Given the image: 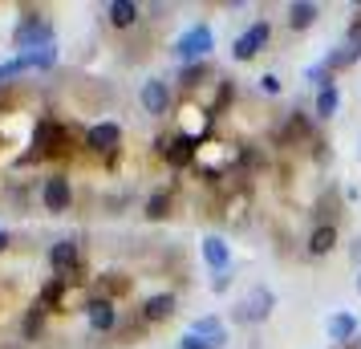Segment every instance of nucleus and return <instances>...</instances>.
<instances>
[{
    "mask_svg": "<svg viewBox=\"0 0 361 349\" xmlns=\"http://www.w3.org/2000/svg\"><path fill=\"white\" fill-rule=\"evenodd\" d=\"M268 37H272V25H268V20L247 25L244 33L235 37V45H231V57H235V61H252V57H260V53L268 49Z\"/></svg>",
    "mask_w": 361,
    "mask_h": 349,
    "instance_id": "obj_1",
    "label": "nucleus"
},
{
    "mask_svg": "<svg viewBox=\"0 0 361 349\" xmlns=\"http://www.w3.org/2000/svg\"><path fill=\"white\" fill-rule=\"evenodd\" d=\"M49 264H53V272H57L61 281L82 276V248H78V240H57V244L49 248Z\"/></svg>",
    "mask_w": 361,
    "mask_h": 349,
    "instance_id": "obj_2",
    "label": "nucleus"
},
{
    "mask_svg": "<svg viewBox=\"0 0 361 349\" xmlns=\"http://www.w3.org/2000/svg\"><path fill=\"white\" fill-rule=\"evenodd\" d=\"M49 45H53V25H49V20H41L37 13L20 20V29H17V49H20V53H29V49H49Z\"/></svg>",
    "mask_w": 361,
    "mask_h": 349,
    "instance_id": "obj_3",
    "label": "nucleus"
},
{
    "mask_svg": "<svg viewBox=\"0 0 361 349\" xmlns=\"http://www.w3.org/2000/svg\"><path fill=\"white\" fill-rule=\"evenodd\" d=\"M175 49H179V57H187V66H191V61H203V57L215 49V37H212L207 25H191V29L179 37V45H175Z\"/></svg>",
    "mask_w": 361,
    "mask_h": 349,
    "instance_id": "obj_4",
    "label": "nucleus"
},
{
    "mask_svg": "<svg viewBox=\"0 0 361 349\" xmlns=\"http://www.w3.org/2000/svg\"><path fill=\"white\" fill-rule=\"evenodd\" d=\"M41 203H45V212L49 216H61L73 207V183H69L66 175H49L45 187H41Z\"/></svg>",
    "mask_w": 361,
    "mask_h": 349,
    "instance_id": "obj_5",
    "label": "nucleus"
},
{
    "mask_svg": "<svg viewBox=\"0 0 361 349\" xmlns=\"http://www.w3.org/2000/svg\"><path fill=\"white\" fill-rule=\"evenodd\" d=\"M69 142V130L61 126V122H53V118H45V122H37L33 130V159H41V154H57V150H66Z\"/></svg>",
    "mask_w": 361,
    "mask_h": 349,
    "instance_id": "obj_6",
    "label": "nucleus"
},
{
    "mask_svg": "<svg viewBox=\"0 0 361 349\" xmlns=\"http://www.w3.org/2000/svg\"><path fill=\"white\" fill-rule=\"evenodd\" d=\"M272 305H276L272 288H268V284H256V288L247 293V300L240 305V309H235V321H268Z\"/></svg>",
    "mask_w": 361,
    "mask_h": 349,
    "instance_id": "obj_7",
    "label": "nucleus"
},
{
    "mask_svg": "<svg viewBox=\"0 0 361 349\" xmlns=\"http://www.w3.org/2000/svg\"><path fill=\"white\" fill-rule=\"evenodd\" d=\"M85 147L98 150V154H118V147H122V126L118 122H94L85 130Z\"/></svg>",
    "mask_w": 361,
    "mask_h": 349,
    "instance_id": "obj_8",
    "label": "nucleus"
},
{
    "mask_svg": "<svg viewBox=\"0 0 361 349\" xmlns=\"http://www.w3.org/2000/svg\"><path fill=\"white\" fill-rule=\"evenodd\" d=\"M85 317H90V329L94 333H114L118 329V309L110 297H94L85 305Z\"/></svg>",
    "mask_w": 361,
    "mask_h": 349,
    "instance_id": "obj_9",
    "label": "nucleus"
},
{
    "mask_svg": "<svg viewBox=\"0 0 361 349\" xmlns=\"http://www.w3.org/2000/svg\"><path fill=\"white\" fill-rule=\"evenodd\" d=\"M138 102H142V110H147L150 118H159L171 110V85L159 82V78H150V82H142V94H138Z\"/></svg>",
    "mask_w": 361,
    "mask_h": 349,
    "instance_id": "obj_10",
    "label": "nucleus"
},
{
    "mask_svg": "<svg viewBox=\"0 0 361 349\" xmlns=\"http://www.w3.org/2000/svg\"><path fill=\"white\" fill-rule=\"evenodd\" d=\"M163 159H166L171 166H175V171H187V166H191V163L199 159V142H195V138H187V134H175Z\"/></svg>",
    "mask_w": 361,
    "mask_h": 349,
    "instance_id": "obj_11",
    "label": "nucleus"
},
{
    "mask_svg": "<svg viewBox=\"0 0 361 349\" xmlns=\"http://www.w3.org/2000/svg\"><path fill=\"white\" fill-rule=\"evenodd\" d=\"M175 309H179L175 293H154V297H147V305H142V321H147V325H163V321L175 317Z\"/></svg>",
    "mask_w": 361,
    "mask_h": 349,
    "instance_id": "obj_12",
    "label": "nucleus"
},
{
    "mask_svg": "<svg viewBox=\"0 0 361 349\" xmlns=\"http://www.w3.org/2000/svg\"><path fill=\"white\" fill-rule=\"evenodd\" d=\"M203 260H207V268H212L215 276H219V272H228V268H231L228 240H224V235H207V240H203Z\"/></svg>",
    "mask_w": 361,
    "mask_h": 349,
    "instance_id": "obj_13",
    "label": "nucleus"
},
{
    "mask_svg": "<svg viewBox=\"0 0 361 349\" xmlns=\"http://www.w3.org/2000/svg\"><path fill=\"white\" fill-rule=\"evenodd\" d=\"M317 17H321V4H312V0H293L288 4V29H296V33L312 29Z\"/></svg>",
    "mask_w": 361,
    "mask_h": 349,
    "instance_id": "obj_14",
    "label": "nucleus"
},
{
    "mask_svg": "<svg viewBox=\"0 0 361 349\" xmlns=\"http://www.w3.org/2000/svg\"><path fill=\"white\" fill-rule=\"evenodd\" d=\"M309 256H329V252L337 248V224H317L309 232Z\"/></svg>",
    "mask_w": 361,
    "mask_h": 349,
    "instance_id": "obj_15",
    "label": "nucleus"
},
{
    "mask_svg": "<svg viewBox=\"0 0 361 349\" xmlns=\"http://www.w3.org/2000/svg\"><path fill=\"white\" fill-rule=\"evenodd\" d=\"M325 329H329V337H333V341L349 345V341L357 337V317H353V313H333Z\"/></svg>",
    "mask_w": 361,
    "mask_h": 349,
    "instance_id": "obj_16",
    "label": "nucleus"
},
{
    "mask_svg": "<svg viewBox=\"0 0 361 349\" xmlns=\"http://www.w3.org/2000/svg\"><path fill=\"white\" fill-rule=\"evenodd\" d=\"M138 13H142V8H138L134 0H114V4H110V25H114V29H134V25H138Z\"/></svg>",
    "mask_w": 361,
    "mask_h": 349,
    "instance_id": "obj_17",
    "label": "nucleus"
},
{
    "mask_svg": "<svg viewBox=\"0 0 361 349\" xmlns=\"http://www.w3.org/2000/svg\"><path fill=\"white\" fill-rule=\"evenodd\" d=\"M20 333H25V341H37V337L45 333V309H41V300H37L33 309L25 313V321H20Z\"/></svg>",
    "mask_w": 361,
    "mask_h": 349,
    "instance_id": "obj_18",
    "label": "nucleus"
},
{
    "mask_svg": "<svg viewBox=\"0 0 361 349\" xmlns=\"http://www.w3.org/2000/svg\"><path fill=\"white\" fill-rule=\"evenodd\" d=\"M337 106H341L337 85H321V90H317V114H321V118H333V114H337Z\"/></svg>",
    "mask_w": 361,
    "mask_h": 349,
    "instance_id": "obj_19",
    "label": "nucleus"
},
{
    "mask_svg": "<svg viewBox=\"0 0 361 349\" xmlns=\"http://www.w3.org/2000/svg\"><path fill=\"white\" fill-rule=\"evenodd\" d=\"M212 73V66L207 61H191V66H183L179 69V82H183V90H195V85H203V78Z\"/></svg>",
    "mask_w": 361,
    "mask_h": 349,
    "instance_id": "obj_20",
    "label": "nucleus"
},
{
    "mask_svg": "<svg viewBox=\"0 0 361 349\" xmlns=\"http://www.w3.org/2000/svg\"><path fill=\"white\" fill-rule=\"evenodd\" d=\"M187 333H199V337H212V341H228L224 337V325L215 321V317H199V321H191V329Z\"/></svg>",
    "mask_w": 361,
    "mask_h": 349,
    "instance_id": "obj_21",
    "label": "nucleus"
},
{
    "mask_svg": "<svg viewBox=\"0 0 361 349\" xmlns=\"http://www.w3.org/2000/svg\"><path fill=\"white\" fill-rule=\"evenodd\" d=\"M171 216V191H154L147 200V219H166Z\"/></svg>",
    "mask_w": 361,
    "mask_h": 349,
    "instance_id": "obj_22",
    "label": "nucleus"
},
{
    "mask_svg": "<svg viewBox=\"0 0 361 349\" xmlns=\"http://www.w3.org/2000/svg\"><path fill=\"white\" fill-rule=\"evenodd\" d=\"M66 284L69 281H61V276H53V281L45 284V293H41V309H45V313H49L57 300H66Z\"/></svg>",
    "mask_w": 361,
    "mask_h": 349,
    "instance_id": "obj_23",
    "label": "nucleus"
},
{
    "mask_svg": "<svg viewBox=\"0 0 361 349\" xmlns=\"http://www.w3.org/2000/svg\"><path fill=\"white\" fill-rule=\"evenodd\" d=\"M224 341H212V337H199V333H187L183 337V349H219Z\"/></svg>",
    "mask_w": 361,
    "mask_h": 349,
    "instance_id": "obj_24",
    "label": "nucleus"
},
{
    "mask_svg": "<svg viewBox=\"0 0 361 349\" xmlns=\"http://www.w3.org/2000/svg\"><path fill=\"white\" fill-rule=\"evenodd\" d=\"M260 90L268 94V98H276V94L284 90V85H280V78H276V73H264V78H260Z\"/></svg>",
    "mask_w": 361,
    "mask_h": 349,
    "instance_id": "obj_25",
    "label": "nucleus"
},
{
    "mask_svg": "<svg viewBox=\"0 0 361 349\" xmlns=\"http://www.w3.org/2000/svg\"><path fill=\"white\" fill-rule=\"evenodd\" d=\"M349 41H361V4H357V17L349 20Z\"/></svg>",
    "mask_w": 361,
    "mask_h": 349,
    "instance_id": "obj_26",
    "label": "nucleus"
},
{
    "mask_svg": "<svg viewBox=\"0 0 361 349\" xmlns=\"http://www.w3.org/2000/svg\"><path fill=\"white\" fill-rule=\"evenodd\" d=\"M228 284H231V276H228V272H219V276H215V281H212V293H224Z\"/></svg>",
    "mask_w": 361,
    "mask_h": 349,
    "instance_id": "obj_27",
    "label": "nucleus"
},
{
    "mask_svg": "<svg viewBox=\"0 0 361 349\" xmlns=\"http://www.w3.org/2000/svg\"><path fill=\"white\" fill-rule=\"evenodd\" d=\"M349 260H353V264H361V235L349 244Z\"/></svg>",
    "mask_w": 361,
    "mask_h": 349,
    "instance_id": "obj_28",
    "label": "nucleus"
},
{
    "mask_svg": "<svg viewBox=\"0 0 361 349\" xmlns=\"http://www.w3.org/2000/svg\"><path fill=\"white\" fill-rule=\"evenodd\" d=\"M8 248V232H0V252Z\"/></svg>",
    "mask_w": 361,
    "mask_h": 349,
    "instance_id": "obj_29",
    "label": "nucleus"
},
{
    "mask_svg": "<svg viewBox=\"0 0 361 349\" xmlns=\"http://www.w3.org/2000/svg\"><path fill=\"white\" fill-rule=\"evenodd\" d=\"M349 349H361V337H353V341H349Z\"/></svg>",
    "mask_w": 361,
    "mask_h": 349,
    "instance_id": "obj_30",
    "label": "nucleus"
},
{
    "mask_svg": "<svg viewBox=\"0 0 361 349\" xmlns=\"http://www.w3.org/2000/svg\"><path fill=\"white\" fill-rule=\"evenodd\" d=\"M357 293H361V272H357Z\"/></svg>",
    "mask_w": 361,
    "mask_h": 349,
    "instance_id": "obj_31",
    "label": "nucleus"
}]
</instances>
